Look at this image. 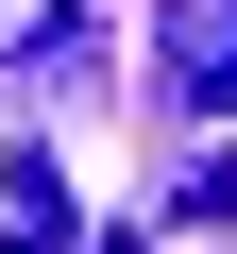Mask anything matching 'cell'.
Returning a JSON list of instances; mask_svg holds the SVG:
<instances>
[{
	"label": "cell",
	"mask_w": 237,
	"mask_h": 254,
	"mask_svg": "<svg viewBox=\"0 0 237 254\" xmlns=\"http://www.w3.org/2000/svg\"><path fill=\"white\" fill-rule=\"evenodd\" d=\"M170 85L186 102H237V0H170Z\"/></svg>",
	"instance_id": "6da1fadb"
}]
</instances>
